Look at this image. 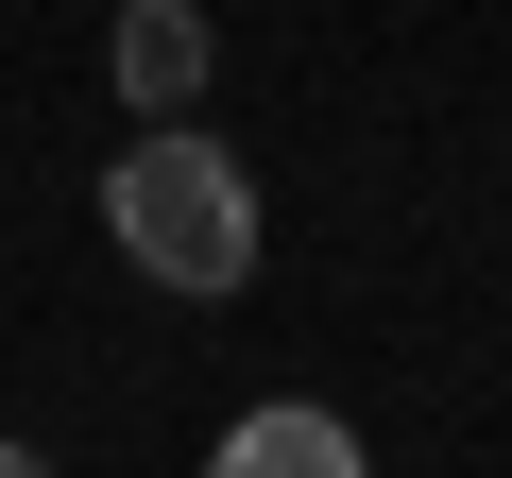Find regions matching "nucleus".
Here are the masks:
<instances>
[{"label":"nucleus","mask_w":512,"mask_h":478,"mask_svg":"<svg viewBox=\"0 0 512 478\" xmlns=\"http://www.w3.org/2000/svg\"><path fill=\"white\" fill-rule=\"evenodd\" d=\"M103 222L154 291H239L256 274V171L205 137V120H154L120 171H103Z\"/></svg>","instance_id":"f257e3e1"},{"label":"nucleus","mask_w":512,"mask_h":478,"mask_svg":"<svg viewBox=\"0 0 512 478\" xmlns=\"http://www.w3.org/2000/svg\"><path fill=\"white\" fill-rule=\"evenodd\" d=\"M103 69H120V103H137V120H188V103H205V0H120Z\"/></svg>","instance_id":"f03ea898"},{"label":"nucleus","mask_w":512,"mask_h":478,"mask_svg":"<svg viewBox=\"0 0 512 478\" xmlns=\"http://www.w3.org/2000/svg\"><path fill=\"white\" fill-rule=\"evenodd\" d=\"M222 478H359V427L342 410H239L222 427Z\"/></svg>","instance_id":"7ed1b4c3"}]
</instances>
